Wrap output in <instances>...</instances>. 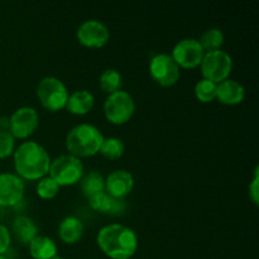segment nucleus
I'll list each match as a JSON object with an SVG mask.
<instances>
[{
	"label": "nucleus",
	"mask_w": 259,
	"mask_h": 259,
	"mask_svg": "<svg viewBox=\"0 0 259 259\" xmlns=\"http://www.w3.org/2000/svg\"><path fill=\"white\" fill-rule=\"evenodd\" d=\"M15 172L23 181H38L48 176L51 157L47 149L35 141L20 143L13 153Z\"/></svg>",
	"instance_id": "1"
},
{
	"label": "nucleus",
	"mask_w": 259,
	"mask_h": 259,
	"mask_svg": "<svg viewBox=\"0 0 259 259\" xmlns=\"http://www.w3.org/2000/svg\"><path fill=\"white\" fill-rule=\"evenodd\" d=\"M96 243L110 259H131L138 249V235L126 225L109 224L99 230Z\"/></svg>",
	"instance_id": "2"
},
{
	"label": "nucleus",
	"mask_w": 259,
	"mask_h": 259,
	"mask_svg": "<svg viewBox=\"0 0 259 259\" xmlns=\"http://www.w3.org/2000/svg\"><path fill=\"white\" fill-rule=\"evenodd\" d=\"M104 134L94 124L81 123L73 126L66 136L68 153L77 158H89L99 153L104 141Z\"/></svg>",
	"instance_id": "3"
},
{
	"label": "nucleus",
	"mask_w": 259,
	"mask_h": 259,
	"mask_svg": "<svg viewBox=\"0 0 259 259\" xmlns=\"http://www.w3.org/2000/svg\"><path fill=\"white\" fill-rule=\"evenodd\" d=\"M85 175L82 161L70 153L61 154L51 159L48 176L56 181L60 187H68L78 184Z\"/></svg>",
	"instance_id": "4"
},
{
	"label": "nucleus",
	"mask_w": 259,
	"mask_h": 259,
	"mask_svg": "<svg viewBox=\"0 0 259 259\" xmlns=\"http://www.w3.org/2000/svg\"><path fill=\"white\" fill-rule=\"evenodd\" d=\"M37 98L40 105L48 111H61L66 109L67 104L68 93L67 86L62 80L55 76H46L38 82L37 85Z\"/></svg>",
	"instance_id": "5"
},
{
	"label": "nucleus",
	"mask_w": 259,
	"mask_h": 259,
	"mask_svg": "<svg viewBox=\"0 0 259 259\" xmlns=\"http://www.w3.org/2000/svg\"><path fill=\"white\" fill-rule=\"evenodd\" d=\"M105 119L113 125H124L136 113V101L128 91H116L108 95L103 105Z\"/></svg>",
	"instance_id": "6"
},
{
	"label": "nucleus",
	"mask_w": 259,
	"mask_h": 259,
	"mask_svg": "<svg viewBox=\"0 0 259 259\" xmlns=\"http://www.w3.org/2000/svg\"><path fill=\"white\" fill-rule=\"evenodd\" d=\"M202 78L220 83L228 80L233 71V58L227 51L218 50L205 53L200 65Z\"/></svg>",
	"instance_id": "7"
},
{
	"label": "nucleus",
	"mask_w": 259,
	"mask_h": 259,
	"mask_svg": "<svg viewBox=\"0 0 259 259\" xmlns=\"http://www.w3.org/2000/svg\"><path fill=\"white\" fill-rule=\"evenodd\" d=\"M181 68L168 53H158L149 61L148 71L152 80L162 88H172L181 76Z\"/></svg>",
	"instance_id": "8"
},
{
	"label": "nucleus",
	"mask_w": 259,
	"mask_h": 259,
	"mask_svg": "<svg viewBox=\"0 0 259 259\" xmlns=\"http://www.w3.org/2000/svg\"><path fill=\"white\" fill-rule=\"evenodd\" d=\"M204 48L196 38H184L175 45L171 57L177 63L180 68L185 70H195L200 67L201 61L205 56Z\"/></svg>",
	"instance_id": "9"
},
{
	"label": "nucleus",
	"mask_w": 259,
	"mask_h": 259,
	"mask_svg": "<svg viewBox=\"0 0 259 259\" xmlns=\"http://www.w3.org/2000/svg\"><path fill=\"white\" fill-rule=\"evenodd\" d=\"M78 43L86 48L98 50L108 45L110 39V30L105 23L98 19H89L81 23L76 32Z\"/></svg>",
	"instance_id": "10"
},
{
	"label": "nucleus",
	"mask_w": 259,
	"mask_h": 259,
	"mask_svg": "<svg viewBox=\"0 0 259 259\" xmlns=\"http://www.w3.org/2000/svg\"><path fill=\"white\" fill-rule=\"evenodd\" d=\"M39 125V115L32 106H22L9 116V133L15 139H28Z\"/></svg>",
	"instance_id": "11"
},
{
	"label": "nucleus",
	"mask_w": 259,
	"mask_h": 259,
	"mask_svg": "<svg viewBox=\"0 0 259 259\" xmlns=\"http://www.w3.org/2000/svg\"><path fill=\"white\" fill-rule=\"evenodd\" d=\"M24 181L18 175L10 172L0 174V206L14 207L24 197Z\"/></svg>",
	"instance_id": "12"
},
{
	"label": "nucleus",
	"mask_w": 259,
	"mask_h": 259,
	"mask_svg": "<svg viewBox=\"0 0 259 259\" xmlns=\"http://www.w3.org/2000/svg\"><path fill=\"white\" fill-rule=\"evenodd\" d=\"M134 185L136 182L132 172L126 169H115L105 179V192L114 199L124 200L132 194Z\"/></svg>",
	"instance_id": "13"
},
{
	"label": "nucleus",
	"mask_w": 259,
	"mask_h": 259,
	"mask_svg": "<svg viewBox=\"0 0 259 259\" xmlns=\"http://www.w3.org/2000/svg\"><path fill=\"white\" fill-rule=\"evenodd\" d=\"M245 99V89L239 81L228 78L218 83L217 100L227 106L239 105Z\"/></svg>",
	"instance_id": "14"
},
{
	"label": "nucleus",
	"mask_w": 259,
	"mask_h": 259,
	"mask_svg": "<svg viewBox=\"0 0 259 259\" xmlns=\"http://www.w3.org/2000/svg\"><path fill=\"white\" fill-rule=\"evenodd\" d=\"M95 106V96L89 90H77L70 94L66 109L70 114L76 116L88 115Z\"/></svg>",
	"instance_id": "15"
},
{
	"label": "nucleus",
	"mask_w": 259,
	"mask_h": 259,
	"mask_svg": "<svg viewBox=\"0 0 259 259\" xmlns=\"http://www.w3.org/2000/svg\"><path fill=\"white\" fill-rule=\"evenodd\" d=\"M89 206L96 212L100 214H109V215H118L124 211L123 200H118L111 197L110 195L106 194L105 191L96 194L94 196L89 197Z\"/></svg>",
	"instance_id": "16"
},
{
	"label": "nucleus",
	"mask_w": 259,
	"mask_h": 259,
	"mask_svg": "<svg viewBox=\"0 0 259 259\" xmlns=\"http://www.w3.org/2000/svg\"><path fill=\"white\" fill-rule=\"evenodd\" d=\"M83 232H85L83 223L76 217H66L58 225V237L61 242L68 245L80 242Z\"/></svg>",
	"instance_id": "17"
},
{
	"label": "nucleus",
	"mask_w": 259,
	"mask_h": 259,
	"mask_svg": "<svg viewBox=\"0 0 259 259\" xmlns=\"http://www.w3.org/2000/svg\"><path fill=\"white\" fill-rule=\"evenodd\" d=\"M29 254L33 259H53L57 257L58 248L55 240L46 235H37L28 244Z\"/></svg>",
	"instance_id": "18"
},
{
	"label": "nucleus",
	"mask_w": 259,
	"mask_h": 259,
	"mask_svg": "<svg viewBox=\"0 0 259 259\" xmlns=\"http://www.w3.org/2000/svg\"><path fill=\"white\" fill-rule=\"evenodd\" d=\"M13 233L22 244H29L38 235V227L32 218L19 215L13 222Z\"/></svg>",
	"instance_id": "19"
},
{
	"label": "nucleus",
	"mask_w": 259,
	"mask_h": 259,
	"mask_svg": "<svg viewBox=\"0 0 259 259\" xmlns=\"http://www.w3.org/2000/svg\"><path fill=\"white\" fill-rule=\"evenodd\" d=\"M81 192L85 197H91L105 191V179L98 171H90L82 176L80 181Z\"/></svg>",
	"instance_id": "20"
},
{
	"label": "nucleus",
	"mask_w": 259,
	"mask_h": 259,
	"mask_svg": "<svg viewBox=\"0 0 259 259\" xmlns=\"http://www.w3.org/2000/svg\"><path fill=\"white\" fill-rule=\"evenodd\" d=\"M99 85H100L101 90L108 95L120 91L121 85H123V78H121L120 72L115 68H106L101 72L100 78H99Z\"/></svg>",
	"instance_id": "21"
},
{
	"label": "nucleus",
	"mask_w": 259,
	"mask_h": 259,
	"mask_svg": "<svg viewBox=\"0 0 259 259\" xmlns=\"http://www.w3.org/2000/svg\"><path fill=\"white\" fill-rule=\"evenodd\" d=\"M124 152H125L124 142L116 137H109V138H104L99 153L109 161H116L123 157Z\"/></svg>",
	"instance_id": "22"
},
{
	"label": "nucleus",
	"mask_w": 259,
	"mask_h": 259,
	"mask_svg": "<svg viewBox=\"0 0 259 259\" xmlns=\"http://www.w3.org/2000/svg\"><path fill=\"white\" fill-rule=\"evenodd\" d=\"M199 42L205 52H211V51L222 50L225 43V35L219 28H209L202 33Z\"/></svg>",
	"instance_id": "23"
},
{
	"label": "nucleus",
	"mask_w": 259,
	"mask_h": 259,
	"mask_svg": "<svg viewBox=\"0 0 259 259\" xmlns=\"http://www.w3.org/2000/svg\"><path fill=\"white\" fill-rule=\"evenodd\" d=\"M217 89L218 83L206 80V78H201L195 83V98L202 104L212 103V101L217 100Z\"/></svg>",
	"instance_id": "24"
},
{
	"label": "nucleus",
	"mask_w": 259,
	"mask_h": 259,
	"mask_svg": "<svg viewBox=\"0 0 259 259\" xmlns=\"http://www.w3.org/2000/svg\"><path fill=\"white\" fill-rule=\"evenodd\" d=\"M61 187L56 184L53 179L50 176H46L43 179L38 180L37 187H35V192H37L38 197L42 200H53L60 192Z\"/></svg>",
	"instance_id": "25"
},
{
	"label": "nucleus",
	"mask_w": 259,
	"mask_h": 259,
	"mask_svg": "<svg viewBox=\"0 0 259 259\" xmlns=\"http://www.w3.org/2000/svg\"><path fill=\"white\" fill-rule=\"evenodd\" d=\"M17 139L9 132H0V159H5L13 156L15 151Z\"/></svg>",
	"instance_id": "26"
},
{
	"label": "nucleus",
	"mask_w": 259,
	"mask_h": 259,
	"mask_svg": "<svg viewBox=\"0 0 259 259\" xmlns=\"http://www.w3.org/2000/svg\"><path fill=\"white\" fill-rule=\"evenodd\" d=\"M248 195H249V199L253 204L257 206L259 202V167L255 166L254 174H253L252 181L249 182V186H248Z\"/></svg>",
	"instance_id": "27"
},
{
	"label": "nucleus",
	"mask_w": 259,
	"mask_h": 259,
	"mask_svg": "<svg viewBox=\"0 0 259 259\" xmlns=\"http://www.w3.org/2000/svg\"><path fill=\"white\" fill-rule=\"evenodd\" d=\"M12 244V234L5 225L0 224V255H4Z\"/></svg>",
	"instance_id": "28"
},
{
	"label": "nucleus",
	"mask_w": 259,
	"mask_h": 259,
	"mask_svg": "<svg viewBox=\"0 0 259 259\" xmlns=\"http://www.w3.org/2000/svg\"><path fill=\"white\" fill-rule=\"evenodd\" d=\"M0 132H9V116L0 115Z\"/></svg>",
	"instance_id": "29"
},
{
	"label": "nucleus",
	"mask_w": 259,
	"mask_h": 259,
	"mask_svg": "<svg viewBox=\"0 0 259 259\" xmlns=\"http://www.w3.org/2000/svg\"><path fill=\"white\" fill-rule=\"evenodd\" d=\"M53 259H66V258H63V257H60V255H57V257H55Z\"/></svg>",
	"instance_id": "30"
},
{
	"label": "nucleus",
	"mask_w": 259,
	"mask_h": 259,
	"mask_svg": "<svg viewBox=\"0 0 259 259\" xmlns=\"http://www.w3.org/2000/svg\"><path fill=\"white\" fill-rule=\"evenodd\" d=\"M0 259H7V258H5L4 255H0Z\"/></svg>",
	"instance_id": "31"
}]
</instances>
